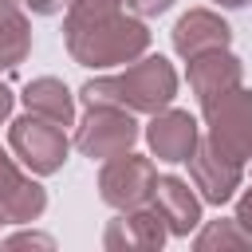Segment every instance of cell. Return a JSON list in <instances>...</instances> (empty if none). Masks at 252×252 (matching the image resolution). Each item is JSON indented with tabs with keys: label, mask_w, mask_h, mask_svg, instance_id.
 <instances>
[{
	"label": "cell",
	"mask_w": 252,
	"mask_h": 252,
	"mask_svg": "<svg viewBox=\"0 0 252 252\" xmlns=\"http://www.w3.org/2000/svg\"><path fill=\"white\" fill-rule=\"evenodd\" d=\"M87 106H122L130 114H158L177 98V71L165 55H142L114 75L87 79L79 87Z\"/></svg>",
	"instance_id": "cell-1"
},
{
	"label": "cell",
	"mask_w": 252,
	"mask_h": 252,
	"mask_svg": "<svg viewBox=\"0 0 252 252\" xmlns=\"http://www.w3.org/2000/svg\"><path fill=\"white\" fill-rule=\"evenodd\" d=\"M150 28L142 16H106V20H94V24H83V28H63V43H67V55L79 63V67H91V71H114V67H126L134 59H142L150 51Z\"/></svg>",
	"instance_id": "cell-2"
},
{
	"label": "cell",
	"mask_w": 252,
	"mask_h": 252,
	"mask_svg": "<svg viewBox=\"0 0 252 252\" xmlns=\"http://www.w3.org/2000/svg\"><path fill=\"white\" fill-rule=\"evenodd\" d=\"M201 122L205 138L232 161L248 165L252 161V91L240 83L217 98L201 102Z\"/></svg>",
	"instance_id": "cell-3"
},
{
	"label": "cell",
	"mask_w": 252,
	"mask_h": 252,
	"mask_svg": "<svg viewBox=\"0 0 252 252\" xmlns=\"http://www.w3.org/2000/svg\"><path fill=\"white\" fill-rule=\"evenodd\" d=\"M8 150L16 154V161L28 173L51 177V173L63 169V161L71 154V138H67V126L24 110L20 118L8 122Z\"/></svg>",
	"instance_id": "cell-4"
},
{
	"label": "cell",
	"mask_w": 252,
	"mask_h": 252,
	"mask_svg": "<svg viewBox=\"0 0 252 252\" xmlns=\"http://www.w3.org/2000/svg\"><path fill=\"white\" fill-rule=\"evenodd\" d=\"M138 138H142V126L122 106H87V114L75 122V150L91 161H110L134 150Z\"/></svg>",
	"instance_id": "cell-5"
},
{
	"label": "cell",
	"mask_w": 252,
	"mask_h": 252,
	"mask_svg": "<svg viewBox=\"0 0 252 252\" xmlns=\"http://www.w3.org/2000/svg\"><path fill=\"white\" fill-rule=\"evenodd\" d=\"M154 181H158V169H154V158H142L134 150L102 161L98 169V197L110 205V209H142L150 205L154 197Z\"/></svg>",
	"instance_id": "cell-6"
},
{
	"label": "cell",
	"mask_w": 252,
	"mask_h": 252,
	"mask_svg": "<svg viewBox=\"0 0 252 252\" xmlns=\"http://www.w3.org/2000/svg\"><path fill=\"white\" fill-rule=\"evenodd\" d=\"M189 181H193V189L201 193L205 205H217L220 209V205H228L240 193L244 165L232 161V158H224L209 138H201L197 150H193V158H189Z\"/></svg>",
	"instance_id": "cell-7"
},
{
	"label": "cell",
	"mask_w": 252,
	"mask_h": 252,
	"mask_svg": "<svg viewBox=\"0 0 252 252\" xmlns=\"http://www.w3.org/2000/svg\"><path fill=\"white\" fill-rule=\"evenodd\" d=\"M47 209V189L35 181V173H28L16 154L0 150V217L4 224H32L39 220Z\"/></svg>",
	"instance_id": "cell-8"
},
{
	"label": "cell",
	"mask_w": 252,
	"mask_h": 252,
	"mask_svg": "<svg viewBox=\"0 0 252 252\" xmlns=\"http://www.w3.org/2000/svg\"><path fill=\"white\" fill-rule=\"evenodd\" d=\"M146 146H150V158L165 161V165H181L193 158L197 142H201V126L189 110H177V106H165L158 114H150L146 130H142Z\"/></svg>",
	"instance_id": "cell-9"
},
{
	"label": "cell",
	"mask_w": 252,
	"mask_h": 252,
	"mask_svg": "<svg viewBox=\"0 0 252 252\" xmlns=\"http://www.w3.org/2000/svg\"><path fill=\"white\" fill-rule=\"evenodd\" d=\"M165 240H169V224L161 220V213L154 205L122 209L102 232L106 252H158Z\"/></svg>",
	"instance_id": "cell-10"
},
{
	"label": "cell",
	"mask_w": 252,
	"mask_h": 252,
	"mask_svg": "<svg viewBox=\"0 0 252 252\" xmlns=\"http://www.w3.org/2000/svg\"><path fill=\"white\" fill-rule=\"evenodd\" d=\"M150 205H154V209L161 213V220L169 224V236H189V232H197L201 220H205V217H201V209H205L201 193L193 189V181H185V177H177V173H158Z\"/></svg>",
	"instance_id": "cell-11"
},
{
	"label": "cell",
	"mask_w": 252,
	"mask_h": 252,
	"mask_svg": "<svg viewBox=\"0 0 252 252\" xmlns=\"http://www.w3.org/2000/svg\"><path fill=\"white\" fill-rule=\"evenodd\" d=\"M169 39H173V51L189 63V59H197V55H205V51L228 47V43H232V28H228V20H224L220 12L189 8V12L173 24Z\"/></svg>",
	"instance_id": "cell-12"
},
{
	"label": "cell",
	"mask_w": 252,
	"mask_h": 252,
	"mask_svg": "<svg viewBox=\"0 0 252 252\" xmlns=\"http://www.w3.org/2000/svg\"><path fill=\"white\" fill-rule=\"evenodd\" d=\"M185 83H189V91L197 94V102H205V98H217V94L240 87V83H244V63H240V55H232L228 47H217V51H205V55L189 59Z\"/></svg>",
	"instance_id": "cell-13"
},
{
	"label": "cell",
	"mask_w": 252,
	"mask_h": 252,
	"mask_svg": "<svg viewBox=\"0 0 252 252\" xmlns=\"http://www.w3.org/2000/svg\"><path fill=\"white\" fill-rule=\"evenodd\" d=\"M20 102H24V110H32V114H39V118H51V122H59V126H75V94H71V87H67L63 79H55V75L32 79V83L20 91Z\"/></svg>",
	"instance_id": "cell-14"
},
{
	"label": "cell",
	"mask_w": 252,
	"mask_h": 252,
	"mask_svg": "<svg viewBox=\"0 0 252 252\" xmlns=\"http://www.w3.org/2000/svg\"><path fill=\"white\" fill-rule=\"evenodd\" d=\"M32 55V24L20 0H0V71H16Z\"/></svg>",
	"instance_id": "cell-15"
},
{
	"label": "cell",
	"mask_w": 252,
	"mask_h": 252,
	"mask_svg": "<svg viewBox=\"0 0 252 252\" xmlns=\"http://www.w3.org/2000/svg\"><path fill=\"white\" fill-rule=\"evenodd\" d=\"M193 248L197 252H236V248H252V236L240 228V220L232 217V220H201V228H197V236H193Z\"/></svg>",
	"instance_id": "cell-16"
},
{
	"label": "cell",
	"mask_w": 252,
	"mask_h": 252,
	"mask_svg": "<svg viewBox=\"0 0 252 252\" xmlns=\"http://www.w3.org/2000/svg\"><path fill=\"white\" fill-rule=\"evenodd\" d=\"M126 0H71L67 12H63V28H83V24H94V20H106V16H118Z\"/></svg>",
	"instance_id": "cell-17"
},
{
	"label": "cell",
	"mask_w": 252,
	"mask_h": 252,
	"mask_svg": "<svg viewBox=\"0 0 252 252\" xmlns=\"http://www.w3.org/2000/svg\"><path fill=\"white\" fill-rule=\"evenodd\" d=\"M4 248H55V240L43 232H12L4 236Z\"/></svg>",
	"instance_id": "cell-18"
},
{
	"label": "cell",
	"mask_w": 252,
	"mask_h": 252,
	"mask_svg": "<svg viewBox=\"0 0 252 252\" xmlns=\"http://www.w3.org/2000/svg\"><path fill=\"white\" fill-rule=\"evenodd\" d=\"M177 0H126V8L134 12V16H142V20H150V16H161V12H169Z\"/></svg>",
	"instance_id": "cell-19"
},
{
	"label": "cell",
	"mask_w": 252,
	"mask_h": 252,
	"mask_svg": "<svg viewBox=\"0 0 252 252\" xmlns=\"http://www.w3.org/2000/svg\"><path fill=\"white\" fill-rule=\"evenodd\" d=\"M32 16H59V12H67V4L71 0H20Z\"/></svg>",
	"instance_id": "cell-20"
},
{
	"label": "cell",
	"mask_w": 252,
	"mask_h": 252,
	"mask_svg": "<svg viewBox=\"0 0 252 252\" xmlns=\"http://www.w3.org/2000/svg\"><path fill=\"white\" fill-rule=\"evenodd\" d=\"M232 217H236V220H240V228L252 236V185L236 197V213H232Z\"/></svg>",
	"instance_id": "cell-21"
},
{
	"label": "cell",
	"mask_w": 252,
	"mask_h": 252,
	"mask_svg": "<svg viewBox=\"0 0 252 252\" xmlns=\"http://www.w3.org/2000/svg\"><path fill=\"white\" fill-rule=\"evenodd\" d=\"M12 106H16V94H12V87H8V83H0V122H8V118H12Z\"/></svg>",
	"instance_id": "cell-22"
},
{
	"label": "cell",
	"mask_w": 252,
	"mask_h": 252,
	"mask_svg": "<svg viewBox=\"0 0 252 252\" xmlns=\"http://www.w3.org/2000/svg\"><path fill=\"white\" fill-rule=\"evenodd\" d=\"M213 4H220V8H244V4H252V0H213Z\"/></svg>",
	"instance_id": "cell-23"
},
{
	"label": "cell",
	"mask_w": 252,
	"mask_h": 252,
	"mask_svg": "<svg viewBox=\"0 0 252 252\" xmlns=\"http://www.w3.org/2000/svg\"><path fill=\"white\" fill-rule=\"evenodd\" d=\"M0 228H4V217H0Z\"/></svg>",
	"instance_id": "cell-24"
},
{
	"label": "cell",
	"mask_w": 252,
	"mask_h": 252,
	"mask_svg": "<svg viewBox=\"0 0 252 252\" xmlns=\"http://www.w3.org/2000/svg\"><path fill=\"white\" fill-rule=\"evenodd\" d=\"M248 165H252V161H248Z\"/></svg>",
	"instance_id": "cell-25"
}]
</instances>
